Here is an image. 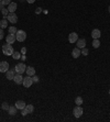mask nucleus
Returning <instances> with one entry per match:
<instances>
[{
    "mask_svg": "<svg viewBox=\"0 0 110 122\" xmlns=\"http://www.w3.org/2000/svg\"><path fill=\"white\" fill-rule=\"evenodd\" d=\"M1 2L3 3V6H9V5L11 3V0H2Z\"/></svg>",
    "mask_w": 110,
    "mask_h": 122,
    "instance_id": "obj_28",
    "label": "nucleus"
},
{
    "mask_svg": "<svg viewBox=\"0 0 110 122\" xmlns=\"http://www.w3.org/2000/svg\"><path fill=\"white\" fill-rule=\"evenodd\" d=\"M26 47H22V50H21V53L24 55V54H26Z\"/></svg>",
    "mask_w": 110,
    "mask_h": 122,
    "instance_id": "obj_32",
    "label": "nucleus"
},
{
    "mask_svg": "<svg viewBox=\"0 0 110 122\" xmlns=\"http://www.w3.org/2000/svg\"><path fill=\"white\" fill-rule=\"evenodd\" d=\"M83 101H84V100H83L82 97H77L76 99H75V103H76L77 106H82L83 105Z\"/></svg>",
    "mask_w": 110,
    "mask_h": 122,
    "instance_id": "obj_23",
    "label": "nucleus"
},
{
    "mask_svg": "<svg viewBox=\"0 0 110 122\" xmlns=\"http://www.w3.org/2000/svg\"><path fill=\"white\" fill-rule=\"evenodd\" d=\"M17 111H18V109H17V107H16V106H10V108H9L8 112H9V114H10V116H16V114H17Z\"/></svg>",
    "mask_w": 110,
    "mask_h": 122,
    "instance_id": "obj_18",
    "label": "nucleus"
},
{
    "mask_svg": "<svg viewBox=\"0 0 110 122\" xmlns=\"http://www.w3.org/2000/svg\"><path fill=\"white\" fill-rule=\"evenodd\" d=\"M80 54H82V51H80V48H78V47L74 48L73 52H72V56H73L74 58H78V57L80 56Z\"/></svg>",
    "mask_w": 110,
    "mask_h": 122,
    "instance_id": "obj_13",
    "label": "nucleus"
},
{
    "mask_svg": "<svg viewBox=\"0 0 110 122\" xmlns=\"http://www.w3.org/2000/svg\"><path fill=\"white\" fill-rule=\"evenodd\" d=\"M8 30H9V33H12V34H16L17 33V31H18L16 26H9Z\"/></svg>",
    "mask_w": 110,
    "mask_h": 122,
    "instance_id": "obj_24",
    "label": "nucleus"
},
{
    "mask_svg": "<svg viewBox=\"0 0 110 122\" xmlns=\"http://www.w3.org/2000/svg\"><path fill=\"white\" fill-rule=\"evenodd\" d=\"M100 35H101L100 30H99V29H94L93 32H91V36H93V39H99Z\"/></svg>",
    "mask_w": 110,
    "mask_h": 122,
    "instance_id": "obj_14",
    "label": "nucleus"
},
{
    "mask_svg": "<svg viewBox=\"0 0 110 122\" xmlns=\"http://www.w3.org/2000/svg\"><path fill=\"white\" fill-rule=\"evenodd\" d=\"M1 1H2V0H0V2H1Z\"/></svg>",
    "mask_w": 110,
    "mask_h": 122,
    "instance_id": "obj_37",
    "label": "nucleus"
},
{
    "mask_svg": "<svg viewBox=\"0 0 110 122\" xmlns=\"http://www.w3.org/2000/svg\"><path fill=\"white\" fill-rule=\"evenodd\" d=\"M12 57H13V60H20V57H21V53H20V52H13Z\"/></svg>",
    "mask_w": 110,
    "mask_h": 122,
    "instance_id": "obj_22",
    "label": "nucleus"
},
{
    "mask_svg": "<svg viewBox=\"0 0 110 122\" xmlns=\"http://www.w3.org/2000/svg\"><path fill=\"white\" fill-rule=\"evenodd\" d=\"M9 69V64L6 61L0 62V73H7V71Z\"/></svg>",
    "mask_w": 110,
    "mask_h": 122,
    "instance_id": "obj_7",
    "label": "nucleus"
},
{
    "mask_svg": "<svg viewBox=\"0 0 110 122\" xmlns=\"http://www.w3.org/2000/svg\"><path fill=\"white\" fill-rule=\"evenodd\" d=\"M26 1H28L29 3H33L34 1H35V0H26Z\"/></svg>",
    "mask_w": 110,
    "mask_h": 122,
    "instance_id": "obj_34",
    "label": "nucleus"
},
{
    "mask_svg": "<svg viewBox=\"0 0 110 122\" xmlns=\"http://www.w3.org/2000/svg\"><path fill=\"white\" fill-rule=\"evenodd\" d=\"M8 26V21L6 20V19H3V20L0 21V28L1 29H5Z\"/></svg>",
    "mask_w": 110,
    "mask_h": 122,
    "instance_id": "obj_20",
    "label": "nucleus"
},
{
    "mask_svg": "<svg viewBox=\"0 0 110 122\" xmlns=\"http://www.w3.org/2000/svg\"><path fill=\"white\" fill-rule=\"evenodd\" d=\"M3 8H5V6H3V3H2V2H0V10H2Z\"/></svg>",
    "mask_w": 110,
    "mask_h": 122,
    "instance_id": "obj_33",
    "label": "nucleus"
},
{
    "mask_svg": "<svg viewBox=\"0 0 110 122\" xmlns=\"http://www.w3.org/2000/svg\"><path fill=\"white\" fill-rule=\"evenodd\" d=\"M7 18H8V21L10 23H12V24H14V23L18 22V15L16 13H9L8 15H7Z\"/></svg>",
    "mask_w": 110,
    "mask_h": 122,
    "instance_id": "obj_6",
    "label": "nucleus"
},
{
    "mask_svg": "<svg viewBox=\"0 0 110 122\" xmlns=\"http://www.w3.org/2000/svg\"><path fill=\"white\" fill-rule=\"evenodd\" d=\"M76 43H77V47L78 48H84L86 46V40L85 39H78Z\"/></svg>",
    "mask_w": 110,
    "mask_h": 122,
    "instance_id": "obj_16",
    "label": "nucleus"
},
{
    "mask_svg": "<svg viewBox=\"0 0 110 122\" xmlns=\"http://www.w3.org/2000/svg\"><path fill=\"white\" fill-rule=\"evenodd\" d=\"M83 112H84V110H83V108L80 107V106H76V107L74 108V110H73V113H74V116L76 117V118L82 117Z\"/></svg>",
    "mask_w": 110,
    "mask_h": 122,
    "instance_id": "obj_5",
    "label": "nucleus"
},
{
    "mask_svg": "<svg viewBox=\"0 0 110 122\" xmlns=\"http://www.w3.org/2000/svg\"><path fill=\"white\" fill-rule=\"evenodd\" d=\"M14 75H16V71H14V69H8V71H7V73H6L7 79H9V80L13 79Z\"/></svg>",
    "mask_w": 110,
    "mask_h": 122,
    "instance_id": "obj_12",
    "label": "nucleus"
},
{
    "mask_svg": "<svg viewBox=\"0 0 110 122\" xmlns=\"http://www.w3.org/2000/svg\"><path fill=\"white\" fill-rule=\"evenodd\" d=\"M108 10H109V13H110V6H109V9H108Z\"/></svg>",
    "mask_w": 110,
    "mask_h": 122,
    "instance_id": "obj_35",
    "label": "nucleus"
},
{
    "mask_svg": "<svg viewBox=\"0 0 110 122\" xmlns=\"http://www.w3.org/2000/svg\"><path fill=\"white\" fill-rule=\"evenodd\" d=\"M17 3L16 2H11L10 5L8 6V10L10 13H13V12H16V10H17Z\"/></svg>",
    "mask_w": 110,
    "mask_h": 122,
    "instance_id": "obj_17",
    "label": "nucleus"
},
{
    "mask_svg": "<svg viewBox=\"0 0 110 122\" xmlns=\"http://www.w3.org/2000/svg\"><path fill=\"white\" fill-rule=\"evenodd\" d=\"M1 108H2V110H9V108H10V106H9L8 102H2V105H1Z\"/></svg>",
    "mask_w": 110,
    "mask_h": 122,
    "instance_id": "obj_25",
    "label": "nucleus"
},
{
    "mask_svg": "<svg viewBox=\"0 0 110 122\" xmlns=\"http://www.w3.org/2000/svg\"><path fill=\"white\" fill-rule=\"evenodd\" d=\"M14 106L17 107L18 110H22V109L26 108V102L23 101V100H18V101L16 102V105H14Z\"/></svg>",
    "mask_w": 110,
    "mask_h": 122,
    "instance_id": "obj_11",
    "label": "nucleus"
},
{
    "mask_svg": "<svg viewBox=\"0 0 110 122\" xmlns=\"http://www.w3.org/2000/svg\"><path fill=\"white\" fill-rule=\"evenodd\" d=\"M1 11H2V14H3V15H5V17H6V18H7V15H8L9 13H10V12H9V10H8V9H5V8H3L2 10H1Z\"/></svg>",
    "mask_w": 110,
    "mask_h": 122,
    "instance_id": "obj_27",
    "label": "nucleus"
},
{
    "mask_svg": "<svg viewBox=\"0 0 110 122\" xmlns=\"http://www.w3.org/2000/svg\"><path fill=\"white\" fill-rule=\"evenodd\" d=\"M26 73L28 76H33V75H35V69H34V67H32V66H28L26 69Z\"/></svg>",
    "mask_w": 110,
    "mask_h": 122,
    "instance_id": "obj_15",
    "label": "nucleus"
},
{
    "mask_svg": "<svg viewBox=\"0 0 110 122\" xmlns=\"http://www.w3.org/2000/svg\"><path fill=\"white\" fill-rule=\"evenodd\" d=\"M26 110L28 111V113H32V112L34 111L33 105H26Z\"/></svg>",
    "mask_w": 110,
    "mask_h": 122,
    "instance_id": "obj_19",
    "label": "nucleus"
},
{
    "mask_svg": "<svg viewBox=\"0 0 110 122\" xmlns=\"http://www.w3.org/2000/svg\"><path fill=\"white\" fill-rule=\"evenodd\" d=\"M109 95H110V89H109Z\"/></svg>",
    "mask_w": 110,
    "mask_h": 122,
    "instance_id": "obj_36",
    "label": "nucleus"
},
{
    "mask_svg": "<svg viewBox=\"0 0 110 122\" xmlns=\"http://www.w3.org/2000/svg\"><path fill=\"white\" fill-rule=\"evenodd\" d=\"M78 40V35H77L76 32H72L69 35H68V41L69 43H76Z\"/></svg>",
    "mask_w": 110,
    "mask_h": 122,
    "instance_id": "obj_8",
    "label": "nucleus"
},
{
    "mask_svg": "<svg viewBox=\"0 0 110 122\" xmlns=\"http://www.w3.org/2000/svg\"><path fill=\"white\" fill-rule=\"evenodd\" d=\"M21 112H22V116H23V117H26V114H29V113H28V111L26 110V108L22 109V110H21Z\"/></svg>",
    "mask_w": 110,
    "mask_h": 122,
    "instance_id": "obj_30",
    "label": "nucleus"
},
{
    "mask_svg": "<svg viewBox=\"0 0 110 122\" xmlns=\"http://www.w3.org/2000/svg\"><path fill=\"white\" fill-rule=\"evenodd\" d=\"M13 47L11 46V44H5V45H2V53L5 55H7V56H10V55L13 54Z\"/></svg>",
    "mask_w": 110,
    "mask_h": 122,
    "instance_id": "obj_1",
    "label": "nucleus"
},
{
    "mask_svg": "<svg viewBox=\"0 0 110 122\" xmlns=\"http://www.w3.org/2000/svg\"><path fill=\"white\" fill-rule=\"evenodd\" d=\"M88 53H89V52H88V50H87L86 47L82 48V55H84V56H87Z\"/></svg>",
    "mask_w": 110,
    "mask_h": 122,
    "instance_id": "obj_26",
    "label": "nucleus"
},
{
    "mask_svg": "<svg viewBox=\"0 0 110 122\" xmlns=\"http://www.w3.org/2000/svg\"><path fill=\"white\" fill-rule=\"evenodd\" d=\"M23 86L26 87V88H29V87H31L32 84H33V80H32V77L31 76H26L23 78Z\"/></svg>",
    "mask_w": 110,
    "mask_h": 122,
    "instance_id": "obj_4",
    "label": "nucleus"
},
{
    "mask_svg": "<svg viewBox=\"0 0 110 122\" xmlns=\"http://www.w3.org/2000/svg\"><path fill=\"white\" fill-rule=\"evenodd\" d=\"M16 40H17L16 34H12V33H9V35H7V37H6V41L8 44H12Z\"/></svg>",
    "mask_w": 110,
    "mask_h": 122,
    "instance_id": "obj_10",
    "label": "nucleus"
},
{
    "mask_svg": "<svg viewBox=\"0 0 110 122\" xmlns=\"http://www.w3.org/2000/svg\"><path fill=\"white\" fill-rule=\"evenodd\" d=\"M32 80H33V82H37L39 81V77L35 76V75H33V76H32Z\"/></svg>",
    "mask_w": 110,
    "mask_h": 122,
    "instance_id": "obj_29",
    "label": "nucleus"
},
{
    "mask_svg": "<svg viewBox=\"0 0 110 122\" xmlns=\"http://www.w3.org/2000/svg\"><path fill=\"white\" fill-rule=\"evenodd\" d=\"M93 46L95 48H98L100 46V42H99V39H94L93 41Z\"/></svg>",
    "mask_w": 110,
    "mask_h": 122,
    "instance_id": "obj_21",
    "label": "nucleus"
},
{
    "mask_svg": "<svg viewBox=\"0 0 110 122\" xmlns=\"http://www.w3.org/2000/svg\"><path fill=\"white\" fill-rule=\"evenodd\" d=\"M26 66L24 65V63H19V64H17L16 67H14V71H16V73H18V74L26 73Z\"/></svg>",
    "mask_w": 110,
    "mask_h": 122,
    "instance_id": "obj_3",
    "label": "nucleus"
},
{
    "mask_svg": "<svg viewBox=\"0 0 110 122\" xmlns=\"http://www.w3.org/2000/svg\"><path fill=\"white\" fill-rule=\"evenodd\" d=\"M13 80L16 84H18V85H20V84H22L23 82V77H22V74H16L13 77Z\"/></svg>",
    "mask_w": 110,
    "mask_h": 122,
    "instance_id": "obj_9",
    "label": "nucleus"
},
{
    "mask_svg": "<svg viewBox=\"0 0 110 122\" xmlns=\"http://www.w3.org/2000/svg\"><path fill=\"white\" fill-rule=\"evenodd\" d=\"M3 29H0V40H2V37H3Z\"/></svg>",
    "mask_w": 110,
    "mask_h": 122,
    "instance_id": "obj_31",
    "label": "nucleus"
},
{
    "mask_svg": "<svg viewBox=\"0 0 110 122\" xmlns=\"http://www.w3.org/2000/svg\"><path fill=\"white\" fill-rule=\"evenodd\" d=\"M16 37H17V41H19V42L26 41V31H23V30H18L17 33H16Z\"/></svg>",
    "mask_w": 110,
    "mask_h": 122,
    "instance_id": "obj_2",
    "label": "nucleus"
}]
</instances>
